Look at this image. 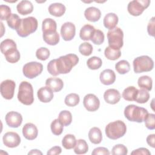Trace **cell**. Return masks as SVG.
<instances>
[{
	"label": "cell",
	"instance_id": "6da1fadb",
	"mask_svg": "<svg viewBox=\"0 0 155 155\" xmlns=\"http://www.w3.org/2000/svg\"><path fill=\"white\" fill-rule=\"evenodd\" d=\"M79 62V58L75 54H68L58 59L51 60L47 65L48 73L53 76L68 73Z\"/></svg>",
	"mask_w": 155,
	"mask_h": 155
},
{
	"label": "cell",
	"instance_id": "7a4b0ae2",
	"mask_svg": "<svg viewBox=\"0 0 155 155\" xmlns=\"http://www.w3.org/2000/svg\"><path fill=\"white\" fill-rule=\"evenodd\" d=\"M38 25V22L37 19L33 16H29L21 19L19 24L16 31L20 37L25 38L36 31Z\"/></svg>",
	"mask_w": 155,
	"mask_h": 155
},
{
	"label": "cell",
	"instance_id": "3957f363",
	"mask_svg": "<svg viewBox=\"0 0 155 155\" xmlns=\"http://www.w3.org/2000/svg\"><path fill=\"white\" fill-rule=\"evenodd\" d=\"M148 113L147 109L133 104L127 105L124 109L125 117L130 121L138 123L142 122Z\"/></svg>",
	"mask_w": 155,
	"mask_h": 155
},
{
	"label": "cell",
	"instance_id": "277c9868",
	"mask_svg": "<svg viewBox=\"0 0 155 155\" xmlns=\"http://www.w3.org/2000/svg\"><path fill=\"white\" fill-rule=\"evenodd\" d=\"M105 134L110 139L116 140L126 133L125 124L120 120L109 123L105 127Z\"/></svg>",
	"mask_w": 155,
	"mask_h": 155
},
{
	"label": "cell",
	"instance_id": "5b68a950",
	"mask_svg": "<svg viewBox=\"0 0 155 155\" xmlns=\"http://www.w3.org/2000/svg\"><path fill=\"white\" fill-rule=\"evenodd\" d=\"M18 99L20 102L25 105H30L33 103V89L30 83L27 81L21 82L19 87Z\"/></svg>",
	"mask_w": 155,
	"mask_h": 155
},
{
	"label": "cell",
	"instance_id": "8992f818",
	"mask_svg": "<svg viewBox=\"0 0 155 155\" xmlns=\"http://www.w3.org/2000/svg\"><path fill=\"white\" fill-rule=\"evenodd\" d=\"M134 71L136 73L150 71L154 67V62L148 56H140L135 58L133 62Z\"/></svg>",
	"mask_w": 155,
	"mask_h": 155
},
{
	"label": "cell",
	"instance_id": "52a82bcc",
	"mask_svg": "<svg viewBox=\"0 0 155 155\" xmlns=\"http://www.w3.org/2000/svg\"><path fill=\"white\" fill-rule=\"evenodd\" d=\"M124 33L119 27H115L110 30L107 33V38L109 46L116 49H120L124 44Z\"/></svg>",
	"mask_w": 155,
	"mask_h": 155
},
{
	"label": "cell",
	"instance_id": "ba28073f",
	"mask_svg": "<svg viewBox=\"0 0 155 155\" xmlns=\"http://www.w3.org/2000/svg\"><path fill=\"white\" fill-rule=\"evenodd\" d=\"M150 4L149 0H134L130 1L127 7L128 13L134 16L140 15L144 10L148 7Z\"/></svg>",
	"mask_w": 155,
	"mask_h": 155
},
{
	"label": "cell",
	"instance_id": "9c48e42d",
	"mask_svg": "<svg viewBox=\"0 0 155 155\" xmlns=\"http://www.w3.org/2000/svg\"><path fill=\"white\" fill-rule=\"evenodd\" d=\"M43 65L38 62H30L25 64L22 68L24 75L28 79H33L39 76L42 71Z\"/></svg>",
	"mask_w": 155,
	"mask_h": 155
},
{
	"label": "cell",
	"instance_id": "30bf717a",
	"mask_svg": "<svg viewBox=\"0 0 155 155\" xmlns=\"http://www.w3.org/2000/svg\"><path fill=\"white\" fill-rule=\"evenodd\" d=\"M15 82L10 79H7L1 83V94L2 96L7 100L12 99L14 96Z\"/></svg>",
	"mask_w": 155,
	"mask_h": 155
},
{
	"label": "cell",
	"instance_id": "8fae6325",
	"mask_svg": "<svg viewBox=\"0 0 155 155\" xmlns=\"http://www.w3.org/2000/svg\"><path fill=\"white\" fill-rule=\"evenodd\" d=\"M83 104L87 111H95L99 108L100 101L96 95L88 94L84 98Z\"/></svg>",
	"mask_w": 155,
	"mask_h": 155
},
{
	"label": "cell",
	"instance_id": "7c38bea8",
	"mask_svg": "<svg viewBox=\"0 0 155 155\" xmlns=\"http://www.w3.org/2000/svg\"><path fill=\"white\" fill-rule=\"evenodd\" d=\"M4 144L8 148H15L18 147L21 143V137L15 132L9 131L5 133L2 137Z\"/></svg>",
	"mask_w": 155,
	"mask_h": 155
},
{
	"label": "cell",
	"instance_id": "4fadbf2b",
	"mask_svg": "<svg viewBox=\"0 0 155 155\" xmlns=\"http://www.w3.org/2000/svg\"><path fill=\"white\" fill-rule=\"evenodd\" d=\"M76 33V27L71 22H67L62 24L61 28V35L64 41H69L73 39Z\"/></svg>",
	"mask_w": 155,
	"mask_h": 155
},
{
	"label": "cell",
	"instance_id": "5bb4252c",
	"mask_svg": "<svg viewBox=\"0 0 155 155\" xmlns=\"http://www.w3.org/2000/svg\"><path fill=\"white\" fill-rule=\"evenodd\" d=\"M5 119L6 124L8 127L12 128H18L22 124V116L19 113L12 111L7 113Z\"/></svg>",
	"mask_w": 155,
	"mask_h": 155
},
{
	"label": "cell",
	"instance_id": "9a60e30c",
	"mask_svg": "<svg viewBox=\"0 0 155 155\" xmlns=\"http://www.w3.org/2000/svg\"><path fill=\"white\" fill-rule=\"evenodd\" d=\"M120 94L118 90L114 88L107 90L104 94L105 101L110 104H116L120 99Z\"/></svg>",
	"mask_w": 155,
	"mask_h": 155
},
{
	"label": "cell",
	"instance_id": "2e32d148",
	"mask_svg": "<svg viewBox=\"0 0 155 155\" xmlns=\"http://www.w3.org/2000/svg\"><path fill=\"white\" fill-rule=\"evenodd\" d=\"M24 137L28 140H33L38 136V131L36 125L32 123H27L22 128Z\"/></svg>",
	"mask_w": 155,
	"mask_h": 155
},
{
	"label": "cell",
	"instance_id": "e0dca14e",
	"mask_svg": "<svg viewBox=\"0 0 155 155\" xmlns=\"http://www.w3.org/2000/svg\"><path fill=\"white\" fill-rule=\"evenodd\" d=\"M99 79L102 84L105 85H109L114 82L116 80V74L113 70L111 69H106L101 73Z\"/></svg>",
	"mask_w": 155,
	"mask_h": 155
},
{
	"label": "cell",
	"instance_id": "ac0fdd59",
	"mask_svg": "<svg viewBox=\"0 0 155 155\" xmlns=\"http://www.w3.org/2000/svg\"><path fill=\"white\" fill-rule=\"evenodd\" d=\"M39 100L44 103L50 102L53 98V91L48 87H43L39 88L37 92Z\"/></svg>",
	"mask_w": 155,
	"mask_h": 155
},
{
	"label": "cell",
	"instance_id": "d6986e66",
	"mask_svg": "<svg viewBox=\"0 0 155 155\" xmlns=\"http://www.w3.org/2000/svg\"><path fill=\"white\" fill-rule=\"evenodd\" d=\"M84 16L88 21L90 22H96L100 19L101 12L100 10L96 7H90L85 10Z\"/></svg>",
	"mask_w": 155,
	"mask_h": 155
},
{
	"label": "cell",
	"instance_id": "ffe728a7",
	"mask_svg": "<svg viewBox=\"0 0 155 155\" xmlns=\"http://www.w3.org/2000/svg\"><path fill=\"white\" fill-rule=\"evenodd\" d=\"M45 85L53 92H58L62 89L64 83L62 80L60 78H50L46 80Z\"/></svg>",
	"mask_w": 155,
	"mask_h": 155
},
{
	"label": "cell",
	"instance_id": "44dd1931",
	"mask_svg": "<svg viewBox=\"0 0 155 155\" xmlns=\"http://www.w3.org/2000/svg\"><path fill=\"white\" fill-rule=\"evenodd\" d=\"M16 9L20 15H27L33 12V5L30 1L24 0L18 3L16 6Z\"/></svg>",
	"mask_w": 155,
	"mask_h": 155
},
{
	"label": "cell",
	"instance_id": "7402d4cb",
	"mask_svg": "<svg viewBox=\"0 0 155 155\" xmlns=\"http://www.w3.org/2000/svg\"><path fill=\"white\" fill-rule=\"evenodd\" d=\"M118 20V17L115 13H109L107 14L104 18V25L108 30L113 29L117 24Z\"/></svg>",
	"mask_w": 155,
	"mask_h": 155
},
{
	"label": "cell",
	"instance_id": "603a6c76",
	"mask_svg": "<svg viewBox=\"0 0 155 155\" xmlns=\"http://www.w3.org/2000/svg\"><path fill=\"white\" fill-rule=\"evenodd\" d=\"M65 6L61 3H53L50 4L48 7V12L50 14L56 17L62 16L65 13Z\"/></svg>",
	"mask_w": 155,
	"mask_h": 155
},
{
	"label": "cell",
	"instance_id": "cb8c5ba5",
	"mask_svg": "<svg viewBox=\"0 0 155 155\" xmlns=\"http://www.w3.org/2000/svg\"><path fill=\"white\" fill-rule=\"evenodd\" d=\"M44 41L50 45H55L59 42V35L56 31H50L42 35Z\"/></svg>",
	"mask_w": 155,
	"mask_h": 155
},
{
	"label": "cell",
	"instance_id": "d4e9b609",
	"mask_svg": "<svg viewBox=\"0 0 155 155\" xmlns=\"http://www.w3.org/2000/svg\"><path fill=\"white\" fill-rule=\"evenodd\" d=\"M88 138L90 142L94 144H99L102 139V134L97 127H93L88 132Z\"/></svg>",
	"mask_w": 155,
	"mask_h": 155
},
{
	"label": "cell",
	"instance_id": "484cf974",
	"mask_svg": "<svg viewBox=\"0 0 155 155\" xmlns=\"http://www.w3.org/2000/svg\"><path fill=\"white\" fill-rule=\"evenodd\" d=\"M94 30L95 28L93 25L90 24H85L81 28L79 36L82 40L89 41L91 39Z\"/></svg>",
	"mask_w": 155,
	"mask_h": 155
},
{
	"label": "cell",
	"instance_id": "4316f807",
	"mask_svg": "<svg viewBox=\"0 0 155 155\" xmlns=\"http://www.w3.org/2000/svg\"><path fill=\"white\" fill-rule=\"evenodd\" d=\"M138 90L134 86L127 87L122 92V97L127 101H134L136 97Z\"/></svg>",
	"mask_w": 155,
	"mask_h": 155
},
{
	"label": "cell",
	"instance_id": "83f0119b",
	"mask_svg": "<svg viewBox=\"0 0 155 155\" xmlns=\"http://www.w3.org/2000/svg\"><path fill=\"white\" fill-rule=\"evenodd\" d=\"M0 48L1 53L4 55L7 53L16 49L17 47L14 41L10 39H6L1 42Z\"/></svg>",
	"mask_w": 155,
	"mask_h": 155
},
{
	"label": "cell",
	"instance_id": "f1b7e54d",
	"mask_svg": "<svg viewBox=\"0 0 155 155\" xmlns=\"http://www.w3.org/2000/svg\"><path fill=\"white\" fill-rule=\"evenodd\" d=\"M57 24L54 20L51 18H46L42 21V33L56 31Z\"/></svg>",
	"mask_w": 155,
	"mask_h": 155
},
{
	"label": "cell",
	"instance_id": "f546056e",
	"mask_svg": "<svg viewBox=\"0 0 155 155\" xmlns=\"http://www.w3.org/2000/svg\"><path fill=\"white\" fill-rule=\"evenodd\" d=\"M137 84L141 89L151 91L152 89L153 81L148 76H142L138 79Z\"/></svg>",
	"mask_w": 155,
	"mask_h": 155
},
{
	"label": "cell",
	"instance_id": "4dcf8cb0",
	"mask_svg": "<svg viewBox=\"0 0 155 155\" xmlns=\"http://www.w3.org/2000/svg\"><path fill=\"white\" fill-rule=\"evenodd\" d=\"M105 56L109 60L114 61L119 59L121 56L120 49L113 48L110 46L107 47L104 51Z\"/></svg>",
	"mask_w": 155,
	"mask_h": 155
},
{
	"label": "cell",
	"instance_id": "1f68e13d",
	"mask_svg": "<svg viewBox=\"0 0 155 155\" xmlns=\"http://www.w3.org/2000/svg\"><path fill=\"white\" fill-rule=\"evenodd\" d=\"M74 148V151L77 154H85L88 150V144L84 139H79L76 140V143Z\"/></svg>",
	"mask_w": 155,
	"mask_h": 155
},
{
	"label": "cell",
	"instance_id": "d6a6232c",
	"mask_svg": "<svg viewBox=\"0 0 155 155\" xmlns=\"http://www.w3.org/2000/svg\"><path fill=\"white\" fill-rule=\"evenodd\" d=\"M76 140L75 136L71 134L65 135L62 140V146L64 148L67 150H70L74 148L76 145Z\"/></svg>",
	"mask_w": 155,
	"mask_h": 155
},
{
	"label": "cell",
	"instance_id": "836d02e7",
	"mask_svg": "<svg viewBox=\"0 0 155 155\" xmlns=\"http://www.w3.org/2000/svg\"><path fill=\"white\" fill-rule=\"evenodd\" d=\"M58 119L63 126H68L72 121L71 113L67 110H63L59 114Z\"/></svg>",
	"mask_w": 155,
	"mask_h": 155
},
{
	"label": "cell",
	"instance_id": "e575fe53",
	"mask_svg": "<svg viewBox=\"0 0 155 155\" xmlns=\"http://www.w3.org/2000/svg\"><path fill=\"white\" fill-rule=\"evenodd\" d=\"M115 69L119 74H124L130 71V65L127 61L121 60L116 64Z\"/></svg>",
	"mask_w": 155,
	"mask_h": 155
},
{
	"label": "cell",
	"instance_id": "d590c367",
	"mask_svg": "<svg viewBox=\"0 0 155 155\" xmlns=\"http://www.w3.org/2000/svg\"><path fill=\"white\" fill-rule=\"evenodd\" d=\"M102 59L97 56L91 57L87 61V67L91 70L99 69L102 66Z\"/></svg>",
	"mask_w": 155,
	"mask_h": 155
},
{
	"label": "cell",
	"instance_id": "8d00e7d4",
	"mask_svg": "<svg viewBox=\"0 0 155 155\" xmlns=\"http://www.w3.org/2000/svg\"><path fill=\"white\" fill-rule=\"evenodd\" d=\"M80 101L79 96L76 93H70L66 96L64 102L68 107H74L77 105Z\"/></svg>",
	"mask_w": 155,
	"mask_h": 155
},
{
	"label": "cell",
	"instance_id": "74e56055",
	"mask_svg": "<svg viewBox=\"0 0 155 155\" xmlns=\"http://www.w3.org/2000/svg\"><path fill=\"white\" fill-rule=\"evenodd\" d=\"M150 99V94L147 90L144 89L138 90V92L135 99L136 102L139 104L146 103Z\"/></svg>",
	"mask_w": 155,
	"mask_h": 155
},
{
	"label": "cell",
	"instance_id": "f35d334b",
	"mask_svg": "<svg viewBox=\"0 0 155 155\" xmlns=\"http://www.w3.org/2000/svg\"><path fill=\"white\" fill-rule=\"evenodd\" d=\"M51 131L52 133L56 136H59L63 131V125L60 122L58 119H54L50 125Z\"/></svg>",
	"mask_w": 155,
	"mask_h": 155
},
{
	"label": "cell",
	"instance_id": "ab89813d",
	"mask_svg": "<svg viewBox=\"0 0 155 155\" xmlns=\"http://www.w3.org/2000/svg\"><path fill=\"white\" fill-rule=\"evenodd\" d=\"M5 58L7 61L10 63H16L20 59V53L19 51L17 50H13L5 55Z\"/></svg>",
	"mask_w": 155,
	"mask_h": 155
},
{
	"label": "cell",
	"instance_id": "60d3db41",
	"mask_svg": "<svg viewBox=\"0 0 155 155\" xmlns=\"http://www.w3.org/2000/svg\"><path fill=\"white\" fill-rule=\"evenodd\" d=\"M104 34L101 30H95L90 40L96 45H101L104 42Z\"/></svg>",
	"mask_w": 155,
	"mask_h": 155
},
{
	"label": "cell",
	"instance_id": "b9f144b4",
	"mask_svg": "<svg viewBox=\"0 0 155 155\" xmlns=\"http://www.w3.org/2000/svg\"><path fill=\"white\" fill-rule=\"evenodd\" d=\"M20 21H21V19L18 15L12 14L11 16L7 20V22L8 26L10 28L13 30H16V28H18L19 24Z\"/></svg>",
	"mask_w": 155,
	"mask_h": 155
},
{
	"label": "cell",
	"instance_id": "7bdbcfd3",
	"mask_svg": "<svg viewBox=\"0 0 155 155\" xmlns=\"http://www.w3.org/2000/svg\"><path fill=\"white\" fill-rule=\"evenodd\" d=\"M79 51L84 56H90L93 51V46L88 42L82 43L79 47Z\"/></svg>",
	"mask_w": 155,
	"mask_h": 155
},
{
	"label": "cell",
	"instance_id": "ee69618b",
	"mask_svg": "<svg viewBox=\"0 0 155 155\" xmlns=\"http://www.w3.org/2000/svg\"><path fill=\"white\" fill-rule=\"evenodd\" d=\"M50 53L48 48L45 47H41L38 48L36 51V58L41 61L47 60L50 56Z\"/></svg>",
	"mask_w": 155,
	"mask_h": 155
},
{
	"label": "cell",
	"instance_id": "f6af8a7d",
	"mask_svg": "<svg viewBox=\"0 0 155 155\" xmlns=\"http://www.w3.org/2000/svg\"><path fill=\"white\" fill-rule=\"evenodd\" d=\"M127 153V148L122 144H117L114 145L111 151V154L113 155H126Z\"/></svg>",
	"mask_w": 155,
	"mask_h": 155
},
{
	"label": "cell",
	"instance_id": "bcb514c9",
	"mask_svg": "<svg viewBox=\"0 0 155 155\" xmlns=\"http://www.w3.org/2000/svg\"><path fill=\"white\" fill-rule=\"evenodd\" d=\"M11 15V9L8 6L3 4L0 5V18L1 21L7 20Z\"/></svg>",
	"mask_w": 155,
	"mask_h": 155
},
{
	"label": "cell",
	"instance_id": "7dc6e473",
	"mask_svg": "<svg viewBox=\"0 0 155 155\" xmlns=\"http://www.w3.org/2000/svg\"><path fill=\"white\" fill-rule=\"evenodd\" d=\"M146 127L149 130H154L155 128V114L150 113L147 115L144 120Z\"/></svg>",
	"mask_w": 155,
	"mask_h": 155
},
{
	"label": "cell",
	"instance_id": "c3c4849f",
	"mask_svg": "<svg viewBox=\"0 0 155 155\" xmlns=\"http://www.w3.org/2000/svg\"><path fill=\"white\" fill-rule=\"evenodd\" d=\"M92 155H108L110 152L107 148L105 147H97L93 150L91 153Z\"/></svg>",
	"mask_w": 155,
	"mask_h": 155
},
{
	"label": "cell",
	"instance_id": "681fc988",
	"mask_svg": "<svg viewBox=\"0 0 155 155\" xmlns=\"http://www.w3.org/2000/svg\"><path fill=\"white\" fill-rule=\"evenodd\" d=\"M131 154L133 155H150L151 153L150 152V151L145 148H139L137 150H134V151H133L131 153Z\"/></svg>",
	"mask_w": 155,
	"mask_h": 155
},
{
	"label": "cell",
	"instance_id": "f907efd6",
	"mask_svg": "<svg viewBox=\"0 0 155 155\" xmlns=\"http://www.w3.org/2000/svg\"><path fill=\"white\" fill-rule=\"evenodd\" d=\"M154 18L152 17L147 26V31L149 35L151 36H154Z\"/></svg>",
	"mask_w": 155,
	"mask_h": 155
},
{
	"label": "cell",
	"instance_id": "816d5d0a",
	"mask_svg": "<svg viewBox=\"0 0 155 155\" xmlns=\"http://www.w3.org/2000/svg\"><path fill=\"white\" fill-rule=\"evenodd\" d=\"M62 152V148L59 146H55L50 148L48 152L47 155H55V154H59Z\"/></svg>",
	"mask_w": 155,
	"mask_h": 155
},
{
	"label": "cell",
	"instance_id": "f5cc1de1",
	"mask_svg": "<svg viewBox=\"0 0 155 155\" xmlns=\"http://www.w3.org/2000/svg\"><path fill=\"white\" fill-rule=\"evenodd\" d=\"M154 137H155V134H150L147 136V142L148 145L151 147L152 148H154Z\"/></svg>",
	"mask_w": 155,
	"mask_h": 155
},
{
	"label": "cell",
	"instance_id": "db71d44e",
	"mask_svg": "<svg viewBox=\"0 0 155 155\" xmlns=\"http://www.w3.org/2000/svg\"><path fill=\"white\" fill-rule=\"evenodd\" d=\"M28 154H41V155H42V153L38 150L35 149V150H31L30 152L28 153Z\"/></svg>",
	"mask_w": 155,
	"mask_h": 155
}]
</instances>
